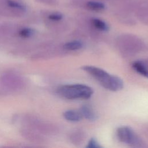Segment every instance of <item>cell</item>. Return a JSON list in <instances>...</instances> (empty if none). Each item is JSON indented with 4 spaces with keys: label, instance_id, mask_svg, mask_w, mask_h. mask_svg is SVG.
Wrapping results in <instances>:
<instances>
[{
    "label": "cell",
    "instance_id": "4",
    "mask_svg": "<svg viewBox=\"0 0 148 148\" xmlns=\"http://www.w3.org/2000/svg\"><path fill=\"white\" fill-rule=\"evenodd\" d=\"M118 139L122 142L130 145L136 146L139 143V139L134 131L128 127H121L117 129Z\"/></svg>",
    "mask_w": 148,
    "mask_h": 148
},
{
    "label": "cell",
    "instance_id": "5",
    "mask_svg": "<svg viewBox=\"0 0 148 148\" xmlns=\"http://www.w3.org/2000/svg\"><path fill=\"white\" fill-rule=\"evenodd\" d=\"M83 117L90 121H94L97 119V114L94 110L87 105H83L80 108V111Z\"/></svg>",
    "mask_w": 148,
    "mask_h": 148
},
{
    "label": "cell",
    "instance_id": "2",
    "mask_svg": "<svg viewBox=\"0 0 148 148\" xmlns=\"http://www.w3.org/2000/svg\"><path fill=\"white\" fill-rule=\"evenodd\" d=\"M58 94L68 99H88L93 94L92 89L84 84L64 85L57 90Z\"/></svg>",
    "mask_w": 148,
    "mask_h": 148
},
{
    "label": "cell",
    "instance_id": "6",
    "mask_svg": "<svg viewBox=\"0 0 148 148\" xmlns=\"http://www.w3.org/2000/svg\"><path fill=\"white\" fill-rule=\"evenodd\" d=\"M64 117L68 121L71 122H77L80 121L83 116L80 112L73 110H66L64 113Z\"/></svg>",
    "mask_w": 148,
    "mask_h": 148
},
{
    "label": "cell",
    "instance_id": "9",
    "mask_svg": "<svg viewBox=\"0 0 148 148\" xmlns=\"http://www.w3.org/2000/svg\"><path fill=\"white\" fill-rule=\"evenodd\" d=\"M86 5L87 8L94 11H101L105 9L104 4L98 1H88L86 2Z\"/></svg>",
    "mask_w": 148,
    "mask_h": 148
},
{
    "label": "cell",
    "instance_id": "13",
    "mask_svg": "<svg viewBox=\"0 0 148 148\" xmlns=\"http://www.w3.org/2000/svg\"><path fill=\"white\" fill-rule=\"evenodd\" d=\"M86 147L87 148H99L101 147L100 145L98 143V142L94 139V138H91L88 141L87 145L86 146Z\"/></svg>",
    "mask_w": 148,
    "mask_h": 148
},
{
    "label": "cell",
    "instance_id": "14",
    "mask_svg": "<svg viewBox=\"0 0 148 148\" xmlns=\"http://www.w3.org/2000/svg\"><path fill=\"white\" fill-rule=\"evenodd\" d=\"M35 1L49 5H56L58 3L57 0H35Z\"/></svg>",
    "mask_w": 148,
    "mask_h": 148
},
{
    "label": "cell",
    "instance_id": "11",
    "mask_svg": "<svg viewBox=\"0 0 148 148\" xmlns=\"http://www.w3.org/2000/svg\"><path fill=\"white\" fill-rule=\"evenodd\" d=\"M34 33V31L33 29H32L31 28H24L21 29L20 32L19 34L21 36L27 38V37H29L31 36H32Z\"/></svg>",
    "mask_w": 148,
    "mask_h": 148
},
{
    "label": "cell",
    "instance_id": "12",
    "mask_svg": "<svg viewBox=\"0 0 148 148\" xmlns=\"http://www.w3.org/2000/svg\"><path fill=\"white\" fill-rule=\"evenodd\" d=\"M48 17L50 20L58 21L62 20V18H63V15L59 12H53L49 14Z\"/></svg>",
    "mask_w": 148,
    "mask_h": 148
},
{
    "label": "cell",
    "instance_id": "3",
    "mask_svg": "<svg viewBox=\"0 0 148 148\" xmlns=\"http://www.w3.org/2000/svg\"><path fill=\"white\" fill-rule=\"evenodd\" d=\"M27 11L22 0H0V14L19 16Z\"/></svg>",
    "mask_w": 148,
    "mask_h": 148
},
{
    "label": "cell",
    "instance_id": "10",
    "mask_svg": "<svg viewBox=\"0 0 148 148\" xmlns=\"http://www.w3.org/2000/svg\"><path fill=\"white\" fill-rule=\"evenodd\" d=\"M83 47V43L79 40H73L65 43L64 46L65 49L67 50H77Z\"/></svg>",
    "mask_w": 148,
    "mask_h": 148
},
{
    "label": "cell",
    "instance_id": "8",
    "mask_svg": "<svg viewBox=\"0 0 148 148\" xmlns=\"http://www.w3.org/2000/svg\"><path fill=\"white\" fill-rule=\"evenodd\" d=\"M91 21L94 27L100 31H107L109 30V26L108 25V24L101 19L97 18H93L91 19Z\"/></svg>",
    "mask_w": 148,
    "mask_h": 148
},
{
    "label": "cell",
    "instance_id": "1",
    "mask_svg": "<svg viewBox=\"0 0 148 148\" xmlns=\"http://www.w3.org/2000/svg\"><path fill=\"white\" fill-rule=\"evenodd\" d=\"M82 69L96 79L104 88L117 91L123 88V80L119 77L110 75L103 69L94 66H84Z\"/></svg>",
    "mask_w": 148,
    "mask_h": 148
},
{
    "label": "cell",
    "instance_id": "7",
    "mask_svg": "<svg viewBox=\"0 0 148 148\" xmlns=\"http://www.w3.org/2000/svg\"><path fill=\"white\" fill-rule=\"evenodd\" d=\"M132 68L135 71L143 76L148 78V69L140 61H135L132 64Z\"/></svg>",
    "mask_w": 148,
    "mask_h": 148
}]
</instances>
